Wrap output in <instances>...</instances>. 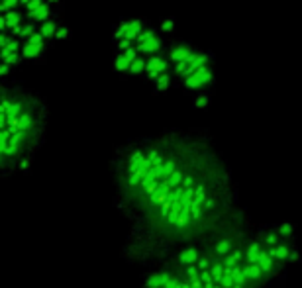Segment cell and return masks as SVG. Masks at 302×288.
<instances>
[{"label": "cell", "mask_w": 302, "mask_h": 288, "mask_svg": "<svg viewBox=\"0 0 302 288\" xmlns=\"http://www.w3.org/2000/svg\"><path fill=\"white\" fill-rule=\"evenodd\" d=\"M108 169L126 224L122 257L143 271L247 220L234 173L204 127L128 139L114 147Z\"/></svg>", "instance_id": "1"}, {"label": "cell", "mask_w": 302, "mask_h": 288, "mask_svg": "<svg viewBox=\"0 0 302 288\" xmlns=\"http://www.w3.org/2000/svg\"><path fill=\"white\" fill-rule=\"evenodd\" d=\"M300 247L287 222L238 226L169 255L141 276V288H271L298 263Z\"/></svg>", "instance_id": "2"}, {"label": "cell", "mask_w": 302, "mask_h": 288, "mask_svg": "<svg viewBox=\"0 0 302 288\" xmlns=\"http://www.w3.org/2000/svg\"><path fill=\"white\" fill-rule=\"evenodd\" d=\"M49 104L18 81H0V178L30 173L47 139Z\"/></svg>", "instance_id": "3"}, {"label": "cell", "mask_w": 302, "mask_h": 288, "mask_svg": "<svg viewBox=\"0 0 302 288\" xmlns=\"http://www.w3.org/2000/svg\"><path fill=\"white\" fill-rule=\"evenodd\" d=\"M216 87V73H214V65H206L200 67L194 75H190L185 83H183V94L187 96H196L200 92H212Z\"/></svg>", "instance_id": "4"}, {"label": "cell", "mask_w": 302, "mask_h": 288, "mask_svg": "<svg viewBox=\"0 0 302 288\" xmlns=\"http://www.w3.org/2000/svg\"><path fill=\"white\" fill-rule=\"evenodd\" d=\"M167 45H169V39L163 38V36L159 34L157 25H153V24L136 39V47H138L139 55H143V57H151V55L165 53V51H167Z\"/></svg>", "instance_id": "5"}, {"label": "cell", "mask_w": 302, "mask_h": 288, "mask_svg": "<svg viewBox=\"0 0 302 288\" xmlns=\"http://www.w3.org/2000/svg\"><path fill=\"white\" fill-rule=\"evenodd\" d=\"M49 43L45 41V38L39 34V30L30 36L22 45V57L26 63H45L47 61V53H49Z\"/></svg>", "instance_id": "6"}, {"label": "cell", "mask_w": 302, "mask_h": 288, "mask_svg": "<svg viewBox=\"0 0 302 288\" xmlns=\"http://www.w3.org/2000/svg\"><path fill=\"white\" fill-rule=\"evenodd\" d=\"M200 47H196L192 41H187V39H179V38H171L169 39V45H167V57L169 61L177 65L181 61H187L189 57H192Z\"/></svg>", "instance_id": "7"}, {"label": "cell", "mask_w": 302, "mask_h": 288, "mask_svg": "<svg viewBox=\"0 0 302 288\" xmlns=\"http://www.w3.org/2000/svg\"><path fill=\"white\" fill-rule=\"evenodd\" d=\"M173 71V63L169 61L167 57V51L165 53H159V55H151L147 57V65H145V73H143V78L153 83L155 78H159L165 73H171Z\"/></svg>", "instance_id": "8"}, {"label": "cell", "mask_w": 302, "mask_h": 288, "mask_svg": "<svg viewBox=\"0 0 302 288\" xmlns=\"http://www.w3.org/2000/svg\"><path fill=\"white\" fill-rule=\"evenodd\" d=\"M132 63H134V59H130L126 53H112V69H114V73H118V75L122 76V78H124V76H128Z\"/></svg>", "instance_id": "9"}, {"label": "cell", "mask_w": 302, "mask_h": 288, "mask_svg": "<svg viewBox=\"0 0 302 288\" xmlns=\"http://www.w3.org/2000/svg\"><path fill=\"white\" fill-rule=\"evenodd\" d=\"M61 24H63V20H49V22H43V24L39 25V34L45 38V41L49 43V47H53L55 45V34H57V30L61 28Z\"/></svg>", "instance_id": "10"}, {"label": "cell", "mask_w": 302, "mask_h": 288, "mask_svg": "<svg viewBox=\"0 0 302 288\" xmlns=\"http://www.w3.org/2000/svg\"><path fill=\"white\" fill-rule=\"evenodd\" d=\"M173 73H165V75H161L159 78H155L153 81V90H151V94L153 96H161V94H165V92H169L171 88H173Z\"/></svg>", "instance_id": "11"}, {"label": "cell", "mask_w": 302, "mask_h": 288, "mask_svg": "<svg viewBox=\"0 0 302 288\" xmlns=\"http://www.w3.org/2000/svg\"><path fill=\"white\" fill-rule=\"evenodd\" d=\"M4 16V20H6V28H8V32L10 30H14V28H20V25L26 24V10H22V8H16V10H12V12H6L2 14ZM6 32V34H8Z\"/></svg>", "instance_id": "12"}, {"label": "cell", "mask_w": 302, "mask_h": 288, "mask_svg": "<svg viewBox=\"0 0 302 288\" xmlns=\"http://www.w3.org/2000/svg\"><path fill=\"white\" fill-rule=\"evenodd\" d=\"M130 24H132V18H120L116 24L112 25V36H110V43H116L120 39L126 38L128 30H130Z\"/></svg>", "instance_id": "13"}, {"label": "cell", "mask_w": 302, "mask_h": 288, "mask_svg": "<svg viewBox=\"0 0 302 288\" xmlns=\"http://www.w3.org/2000/svg\"><path fill=\"white\" fill-rule=\"evenodd\" d=\"M157 30H159V34L163 36V38H175V30H177V18L175 16H165L161 18V22L157 25Z\"/></svg>", "instance_id": "14"}, {"label": "cell", "mask_w": 302, "mask_h": 288, "mask_svg": "<svg viewBox=\"0 0 302 288\" xmlns=\"http://www.w3.org/2000/svg\"><path fill=\"white\" fill-rule=\"evenodd\" d=\"M212 102V92H200L190 98V108L192 110H208Z\"/></svg>", "instance_id": "15"}, {"label": "cell", "mask_w": 302, "mask_h": 288, "mask_svg": "<svg viewBox=\"0 0 302 288\" xmlns=\"http://www.w3.org/2000/svg\"><path fill=\"white\" fill-rule=\"evenodd\" d=\"M145 65H147V57H143V55H138L134 63H132V67H130V73L128 76H141L145 73Z\"/></svg>", "instance_id": "16"}, {"label": "cell", "mask_w": 302, "mask_h": 288, "mask_svg": "<svg viewBox=\"0 0 302 288\" xmlns=\"http://www.w3.org/2000/svg\"><path fill=\"white\" fill-rule=\"evenodd\" d=\"M71 38H73V30L63 22L61 28L57 30V34H55V39H53V41H55V43H61V41H69Z\"/></svg>", "instance_id": "17"}, {"label": "cell", "mask_w": 302, "mask_h": 288, "mask_svg": "<svg viewBox=\"0 0 302 288\" xmlns=\"http://www.w3.org/2000/svg\"><path fill=\"white\" fill-rule=\"evenodd\" d=\"M0 63H6V65H10V67H22L24 65V57H22V51H18V53H12V55H8V57H4V59H0Z\"/></svg>", "instance_id": "18"}, {"label": "cell", "mask_w": 302, "mask_h": 288, "mask_svg": "<svg viewBox=\"0 0 302 288\" xmlns=\"http://www.w3.org/2000/svg\"><path fill=\"white\" fill-rule=\"evenodd\" d=\"M16 8H20V0H0V14L12 12Z\"/></svg>", "instance_id": "19"}, {"label": "cell", "mask_w": 302, "mask_h": 288, "mask_svg": "<svg viewBox=\"0 0 302 288\" xmlns=\"http://www.w3.org/2000/svg\"><path fill=\"white\" fill-rule=\"evenodd\" d=\"M10 71H12L10 65L0 63V81H8V78H10Z\"/></svg>", "instance_id": "20"}, {"label": "cell", "mask_w": 302, "mask_h": 288, "mask_svg": "<svg viewBox=\"0 0 302 288\" xmlns=\"http://www.w3.org/2000/svg\"><path fill=\"white\" fill-rule=\"evenodd\" d=\"M47 4H51L53 8H59V6H65V0H45Z\"/></svg>", "instance_id": "21"}, {"label": "cell", "mask_w": 302, "mask_h": 288, "mask_svg": "<svg viewBox=\"0 0 302 288\" xmlns=\"http://www.w3.org/2000/svg\"><path fill=\"white\" fill-rule=\"evenodd\" d=\"M30 2H32V0H20V8H22V10H26V6H28Z\"/></svg>", "instance_id": "22"}]
</instances>
